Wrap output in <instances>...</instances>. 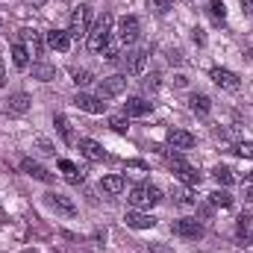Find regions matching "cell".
<instances>
[{"mask_svg": "<svg viewBox=\"0 0 253 253\" xmlns=\"http://www.w3.org/2000/svg\"><path fill=\"white\" fill-rule=\"evenodd\" d=\"M112 21H115V18H112L109 12H103V15L94 21V27L88 30V50H91V53H100V50L106 47V42L112 39Z\"/></svg>", "mask_w": 253, "mask_h": 253, "instance_id": "1", "label": "cell"}, {"mask_svg": "<svg viewBox=\"0 0 253 253\" xmlns=\"http://www.w3.org/2000/svg\"><path fill=\"white\" fill-rule=\"evenodd\" d=\"M159 200H162V191L156 189V186H150V183H141V186H135V189L129 191L132 209H150V206H156Z\"/></svg>", "mask_w": 253, "mask_h": 253, "instance_id": "2", "label": "cell"}, {"mask_svg": "<svg viewBox=\"0 0 253 253\" xmlns=\"http://www.w3.org/2000/svg\"><path fill=\"white\" fill-rule=\"evenodd\" d=\"M168 168H171V171L177 174V180H183L186 186H200V171L191 168L180 153H168Z\"/></svg>", "mask_w": 253, "mask_h": 253, "instance_id": "3", "label": "cell"}, {"mask_svg": "<svg viewBox=\"0 0 253 253\" xmlns=\"http://www.w3.org/2000/svg\"><path fill=\"white\" fill-rule=\"evenodd\" d=\"M88 24H91V6L83 3L74 9L71 15V24H68V36L71 39H80V36H88Z\"/></svg>", "mask_w": 253, "mask_h": 253, "instance_id": "4", "label": "cell"}, {"mask_svg": "<svg viewBox=\"0 0 253 253\" xmlns=\"http://www.w3.org/2000/svg\"><path fill=\"white\" fill-rule=\"evenodd\" d=\"M44 203H47L53 212L65 215V218H74V215H77V203H74L68 194H62V191H47V194H44Z\"/></svg>", "mask_w": 253, "mask_h": 253, "instance_id": "5", "label": "cell"}, {"mask_svg": "<svg viewBox=\"0 0 253 253\" xmlns=\"http://www.w3.org/2000/svg\"><path fill=\"white\" fill-rule=\"evenodd\" d=\"M124 88H126V77L124 74H112V77H106V80L97 83V97L109 100V97H118Z\"/></svg>", "mask_w": 253, "mask_h": 253, "instance_id": "6", "label": "cell"}, {"mask_svg": "<svg viewBox=\"0 0 253 253\" xmlns=\"http://www.w3.org/2000/svg\"><path fill=\"white\" fill-rule=\"evenodd\" d=\"M209 77H212V83H215L218 88H224V91H239V88H242L239 74H233V71H227V68H212Z\"/></svg>", "mask_w": 253, "mask_h": 253, "instance_id": "7", "label": "cell"}, {"mask_svg": "<svg viewBox=\"0 0 253 253\" xmlns=\"http://www.w3.org/2000/svg\"><path fill=\"white\" fill-rule=\"evenodd\" d=\"M138 33H141L138 18H135V15H124L121 24H118V39H121V44H132V42H138Z\"/></svg>", "mask_w": 253, "mask_h": 253, "instance_id": "8", "label": "cell"}, {"mask_svg": "<svg viewBox=\"0 0 253 253\" xmlns=\"http://www.w3.org/2000/svg\"><path fill=\"white\" fill-rule=\"evenodd\" d=\"M171 230H174L177 236H183V239H191V242L203 239V224H200V221H191V218H180V221H174Z\"/></svg>", "mask_w": 253, "mask_h": 253, "instance_id": "9", "label": "cell"}, {"mask_svg": "<svg viewBox=\"0 0 253 253\" xmlns=\"http://www.w3.org/2000/svg\"><path fill=\"white\" fill-rule=\"evenodd\" d=\"M74 103H77V109H83V112H88V115H103L106 112V103L97 97V94H77L74 97Z\"/></svg>", "mask_w": 253, "mask_h": 253, "instance_id": "10", "label": "cell"}, {"mask_svg": "<svg viewBox=\"0 0 253 253\" xmlns=\"http://www.w3.org/2000/svg\"><path fill=\"white\" fill-rule=\"evenodd\" d=\"M121 65H124L126 74H141L144 65H147V50H126V53H121Z\"/></svg>", "mask_w": 253, "mask_h": 253, "instance_id": "11", "label": "cell"}, {"mask_svg": "<svg viewBox=\"0 0 253 253\" xmlns=\"http://www.w3.org/2000/svg\"><path fill=\"white\" fill-rule=\"evenodd\" d=\"M21 171L27 174V177H33V180H42V183H53V174L42 165V162H36V159H21Z\"/></svg>", "mask_w": 253, "mask_h": 253, "instance_id": "12", "label": "cell"}, {"mask_svg": "<svg viewBox=\"0 0 253 253\" xmlns=\"http://www.w3.org/2000/svg\"><path fill=\"white\" fill-rule=\"evenodd\" d=\"M126 227H132V230H150V227H156V218L153 215H147V212H141V209H129L124 215Z\"/></svg>", "mask_w": 253, "mask_h": 253, "instance_id": "13", "label": "cell"}, {"mask_svg": "<svg viewBox=\"0 0 253 253\" xmlns=\"http://www.w3.org/2000/svg\"><path fill=\"white\" fill-rule=\"evenodd\" d=\"M30 106H33V100H30V94H24V91H15V94H9V100H6V112H9V115H24V112H30Z\"/></svg>", "mask_w": 253, "mask_h": 253, "instance_id": "14", "label": "cell"}, {"mask_svg": "<svg viewBox=\"0 0 253 253\" xmlns=\"http://www.w3.org/2000/svg\"><path fill=\"white\" fill-rule=\"evenodd\" d=\"M80 153L85 156V159H91V162H103L106 159V150H103V144H97L94 138H80Z\"/></svg>", "mask_w": 253, "mask_h": 253, "instance_id": "15", "label": "cell"}, {"mask_svg": "<svg viewBox=\"0 0 253 253\" xmlns=\"http://www.w3.org/2000/svg\"><path fill=\"white\" fill-rule=\"evenodd\" d=\"M168 144H171L174 150H189V147H194V135L186 132V129L171 126V129H168Z\"/></svg>", "mask_w": 253, "mask_h": 253, "instance_id": "16", "label": "cell"}, {"mask_svg": "<svg viewBox=\"0 0 253 253\" xmlns=\"http://www.w3.org/2000/svg\"><path fill=\"white\" fill-rule=\"evenodd\" d=\"M150 109H153V103H147L144 97H129L124 103V112L132 118H144V115H150Z\"/></svg>", "mask_w": 253, "mask_h": 253, "instance_id": "17", "label": "cell"}, {"mask_svg": "<svg viewBox=\"0 0 253 253\" xmlns=\"http://www.w3.org/2000/svg\"><path fill=\"white\" fill-rule=\"evenodd\" d=\"M47 47L65 53V50L71 47V36H68V30H50V33H47Z\"/></svg>", "mask_w": 253, "mask_h": 253, "instance_id": "18", "label": "cell"}, {"mask_svg": "<svg viewBox=\"0 0 253 253\" xmlns=\"http://www.w3.org/2000/svg\"><path fill=\"white\" fill-rule=\"evenodd\" d=\"M100 189L106 191V194H121V191L126 189L124 174H109V177H103V180H100Z\"/></svg>", "mask_w": 253, "mask_h": 253, "instance_id": "19", "label": "cell"}, {"mask_svg": "<svg viewBox=\"0 0 253 253\" xmlns=\"http://www.w3.org/2000/svg\"><path fill=\"white\" fill-rule=\"evenodd\" d=\"M59 171L65 174V180H68L71 186H80V183L85 180V174H83V171H80L74 162H68V159H59Z\"/></svg>", "mask_w": 253, "mask_h": 253, "instance_id": "20", "label": "cell"}, {"mask_svg": "<svg viewBox=\"0 0 253 253\" xmlns=\"http://www.w3.org/2000/svg\"><path fill=\"white\" fill-rule=\"evenodd\" d=\"M189 109L194 112V115H209L212 112V100L206 97V94H191V100H189Z\"/></svg>", "mask_w": 253, "mask_h": 253, "instance_id": "21", "label": "cell"}, {"mask_svg": "<svg viewBox=\"0 0 253 253\" xmlns=\"http://www.w3.org/2000/svg\"><path fill=\"white\" fill-rule=\"evenodd\" d=\"M12 65H15L18 71H27V65H30V50H27L21 42L12 44Z\"/></svg>", "mask_w": 253, "mask_h": 253, "instance_id": "22", "label": "cell"}, {"mask_svg": "<svg viewBox=\"0 0 253 253\" xmlns=\"http://www.w3.org/2000/svg\"><path fill=\"white\" fill-rule=\"evenodd\" d=\"M33 80H42V83H50V80H56V68L47 62H36L33 65Z\"/></svg>", "mask_w": 253, "mask_h": 253, "instance_id": "23", "label": "cell"}, {"mask_svg": "<svg viewBox=\"0 0 253 253\" xmlns=\"http://www.w3.org/2000/svg\"><path fill=\"white\" fill-rule=\"evenodd\" d=\"M212 177H215L218 186H233V183H236V174H233V168H227V165H215Z\"/></svg>", "mask_w": 253, "mask_h": 253, "instance_id": "24", "label": "cell"}, {"mask_svg": "<svg viewBox=\"0 0 253 253\" xmlns=\"http://www.w3.org/2000/svg\"><path fill=\"white\" fill-rule=\"evenodd\" d=\"M100 53H103V56H106L109 62H115V59H121V39H118V42H112V39H109V42H106V47H103Z\"/></svg>", "mask_w": 253, "mask_h": 253, "instance_id": "25", "label": "cell"}, {"mask_svg": "<svg viewBox=\"0 0 253 253\" xmlns=\"http://www.w3.org/2000/svg\"><path fill=\"white\" fill-rule=\"evenodd\" d=\"M209 203H212V206H221V209H230V206H233V197H230L227 191H212V194H209Z\"/></svg>", "mask_w": 253, "mask_h": 253, "instance_id": "26", "label": "cell"}, {"mask_svg": "<svg viewBox=\"0 0 253 253\" xmlns=\"http://www.w3.org/2000/svg\"><path fill=\"white\" fill-rule=\"evenodd\" d=\"M53 124H56V129H59V135H62L65 141H74V135H71V124H68L65 115H53Z\"/></svg>", "mask_w": 253, "mask_h": 253, "instance_id": "27", "label": "cell"}, {"mask_svg": "<svg viewBox=\"0 0 253 253\" xmlns=\"http://www.w3.org/2000/svg\"><path fill=\"white\" fill-rule=\"evenodd\" d=\"M209 15H212L215 21H224V18H227V6H224V0H209Z\"/></svg>", "mask_w": 253, "mask_h": 253, "instance_id": "28", "label": "cell"}, {"mask_svg": "<svg viewBox=\"0 0 253 253\" xmlns=\"http://www.w3.org/2000/svg\"><path fill=\"white\" fill-rule=\"evenodd\" d=\"M71 77H74V83H77L80 88L91 83V71H85V68H74V71H71Z\"/></svg>", "mask_w": 253, "mask_h": 253, "instance_id": "29", "label": "cell"}, {"mask_svg": "<svg viewBox=\"0 0 253 253\" xmlns=\"http://www.w3.org/2000/svg\"><path fill=\"white\" fill-rule=\"evenodd\" d=\"M236 230H239V239H248V233H251V215L248 212L239 215V227Z\"/></svg>", "mask_w": 253, "mask_h": 253, "instance_id": "30", "label": "cell"}, {"mask_svg": "<svg viewBox=\"0 0 253 253\" xmlns=\"http://www.w3.org/2000/svg\"><path fill=\"white\" fill-rule=\"evenodd\" d=\"M147 6H150L156 15H168V12H171V0H147Z\"/></svg>", "mask_w": 253, "mask_h": 253, "instance_id": "31", "label": "cell"}, {"mask_svg": "<svg viewBox=\"0 0 253 253\" xmlns=\"http://www.w3.org/2000/svg\"><path fill=\"white\" fill-rule=\"evenodd\" d=\"M236 153H239L242 159H253V141H239V144H236Z\"/></svg>", "mask_w": 253, "mask_h": 253, "instance_id": "32", "label": "cell"}, {"mask_svg": "<svg viewBox=\"0 0 253 253\" xmlns=\"http://www.w3.org/2000/svg\"><path fill=\"white\" fill-rule=\"evenodd\" d=\"M141 85H144V91H156V88H159V74H156V71H153V74H147Z\"/></svg>", "mask_w": 253, "mask_h": 253, "instance_id": "33", "label": "cell"}, {"mask_svg": "<svg viewBox=\"0 0 253 253\" xmlns=\"http://www.w3.org/2000/svg\"><path fill=\"white\" fill-rule=\"evenodd\" d=\"M109 126H112L115 132H121V135H124L129 124H126V118H109Z\"/></svg>", "mask_w": 253, "mask_h": 253, "instance_id": "34", "label": "cell"}, {"mask_svg": "<svg viewBox=\"0 0 253 253\" xmlns=\"http://www.w3.org/2000/svg\"><path fill=\"white\" fill-rule=\"evenodd\" d=\"M39 153H42V156H53L56 150H53V144H50L47 138H39Z\"/></svg>", "mask_w": 253, "mask_h": 253, "instance_id": "35", "label": "cell"}, {"mask_svg": "<svg viewBox=\"0 0 253 253\" xmlns=\"http://www.w3.org/2000/svg\"><path fill=\"white\" fill-rule=\"evenodd\" d=\"M242 186H245V197L253 203V174H248V177L242 180Z\"/></svg>", "mask_w": 253, "mask_h": 253, "instance_id": "36", "label": "cell"}, {"mask_svg": "<svg viewBox=\"0 0 253 253\" xmlns=\"http://www.w3.org/2000/svg\"><path fill=\"white\" fill-rule=\"evenodd\" d=\"M191 42H194V44H206V33H203L200 27H194V30H191Z\"/></svg>", "mask_w": 253, "mask_h": 253, "instance_id": "37", "label": "cell"}, {"mask_svg": "<svg viewBox=\"0 0 253 253\" xmlns=\"http://www.w3.org/2000/svg\"><path fill=\"white\" fill-rule=\"evenodd\" d=\"M174 197H177V203H183V206H191V194H189V191H177Z\"/></svg>", "mask_w": 253, "mask_h": 253, "instance_id": "38", "label": "cell"}, {"mask_svg": "<svg viewBox=\"0 0 253 253\" xmlns=\"http://www.w3.org/2000/svg\"><path fill=\"white\" fill-rule=\"evenodd\" d=\"M24 3H27V6H30V9H42V6H44V3H47V0H24Z\"/></svg>", "mask_w": 253, "mask_h": 253, "instance_id": "39", "label": "cell"}, {"mask_svg": "<svg viewBox=\"0 0 253 253\" xmlns=\"http://www.w3.org/2000/svg\"><path fill=\"white\" fill-rule=\"evenodd\" d=\"M147 251H150V253H174V251H168V248H159V245H150Z\"/></svg>", "mask_w": 253, "mask_h": 253, "instance_id": "40", "label": "cell"}, {"mask_svg": "<svg viewBox=\"0 0 253 253\" xmlns=\"http://www.w3.org/2000/svg\"><path fill=\"white\" fill-rule=\"evenodd\" d=\"M242 9H245L248 15H253V0H242Z\"/></svg>", "mask_w": 253, "mask_h": 253, "instance_id": "41", "label": "cell"}, {"mask_svg": "<svg viewBox=\"0 0 253 253\" xmlns=\"http://www.w3.org/2000/svg\"><path fill=\"white\" fill-rule=\"evenodd\" d=\"M168 59H171V65H180V62H183V56H180V53H174V50H171V56H168Z\"/></svg>", "mask_w": 253, "mask_h": 253, "instance_id": "42", "label": "cell"}, {"mask_svg": "<svg viewBox=\"0 0 253 253\" xmlns=\"http://www.w3.org/2000/svg\"><path fill=\"white\" fill-rule=\"evenodd\" d=\"M6 85V71H3V65H0V88Z\"/></svg>", "mask_w": 253, "mask_h": 253, "instance_id": "43", "label": "cell"}]
</instances>
